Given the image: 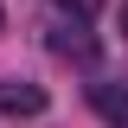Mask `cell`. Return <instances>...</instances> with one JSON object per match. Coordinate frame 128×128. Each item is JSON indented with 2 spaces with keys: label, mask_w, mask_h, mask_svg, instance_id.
Masks as SVG:
<instances>
[{
  "label": "cell",
  "mask_w": 128,
  "mask_h": 128,
  "mask_svg": "<svg viewBox=\"0 0 128 128\" xmlns=\"http://www.w3.org/2000/svg\"><path fill=\"white\" fill-rule=\"evenodd\" d=\"M45 51L51 58H70V64H96L90 19H70V13H58V6H45Z\"/></svg>",
  "instance_id": "6da1fadb"
},
{
  "label": "cell",
  "mask_w": 128,
  "mask_h": 128,
  "mask_svg": "<svg viewBox=\"0 0 128 128\" xmlns=\"http://www.w3.org/2000/svg\"><path fill=\"white\" fill-rule=\"evenodd\" d=\"M0 115H45V83L0 77Z\"/></svg>",
  "instance_id": "7a4b0ae2"
},
{
  "label": "cell",
  "mask_w": 128,
  "mask_h": 128,
  "mask_svg": "<svg viewBox=\"0 0 128 128\" xmlns=\"http://www.w3.org/2000/svg\"><path fill=\"white\" fill-rule=\"evenodd\" d=\"M90 102H96V115H102L109 128H128V83H96Z\"/></svg>",
  "instance_id": "3957f363"
},
{
  "label": "cell",
  "mask_w": 128,
  "mask_h": 128,
  "mask_svg": "<svg viewBox=\"0 0 128 128\" xmlns=\"http://www.w3.org/2000/svg\"><path fill=\"white\" fill-rule=\"evenodd\" d=\"M51 6L70 13V19H96V13H102V0H51Z\"/></svg>",
  "instance_id": "277c9868"
},
{
  "label": "cell",
  "mask_w": 128,
  "mask_h": 128,
  "mask_svg": "<svg viewBox=\"0 0 128 128\" xmlns=\"http://www.w3.org/2000/svg\"><path fill=\"white\" fill-rule=\"evenodd\" d=\"M115 19H122V38H128V0H122V13H115Z\"/></svg>",
  "instance_id": "5b68a950"
},
{
  "label": "cell",
  "mask_w": 128,
  "mask_h": 128,
  "mask_svg": "<svg viewBox=\"0 0 128 128\" xmlns=\"http://www.w3.org/2000/svg\"><path fill=\"white\" fill-rule=\"evenodd\" d=\"M0 32H6V13H0Z\"/></svg>",
  "instance_id": "8992f818"
}]
</instances>
